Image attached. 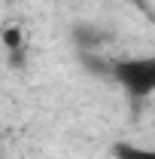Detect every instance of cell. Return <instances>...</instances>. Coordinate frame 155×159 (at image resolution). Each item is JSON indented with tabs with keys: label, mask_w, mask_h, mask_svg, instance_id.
<instances>
[{
	"label": "cell",
	"mask_w": 155,
	"mask_h": 159,
	"mask_svg": "<svg viewBox=\"0 0 155 159\" xmlns=\"http://www.w3.org/2000/svg\"><path fill=\"white\" fill-rule=\"evenodd\" d=\"M110 77L116 80L131 98H149L155 92V55L113 61Z\"/></svg>",
	"instance_id": "obj_1"
},
{
	"label": "cell",
	"mask_w": 155,
	"mask_h": 159,
	"mask_svg": "<svg viewBox=\"0 0 155 159\" xmlns=\"http://www.w3.org/2000/svg\"><path fill=\"white\" fill-rule=\"evenodd\" d=\"M113 159H155L152 147H137V144H128V141H119L113 144Z\"/></svg>",
	"instance_id": "obj_2"
},
{
	"label": "cell",
	"mask_w": 155,
	"mask_h": 159,
	"mask_svg": "<svg viewBox=\"0 0 155 159\" xmlns=\"http://www.w3.org/2000/svg\"><path fill=\"white\" fill-rule=\"evenodd\" d=\"M9 64H12V67H24V49H19V52H9Z\"/></svg>",
	"instance_id": "obj_5"
},
{
	"label": "cell",
	"mask_w": 155,
	"mask_h": 159,
	"mask_svg": "<svg viewBox=\"0 0 155 159\" xmlns=\"http://www.w3.org/2000/svg\"><path fill=\"white\" fill-rule=\"evenodd\" d=\"M0 159H3V156H0Z\"/></svg>",
	"instance_id": "obj_6"
},
{
	"label": "cell",
	"mask_w": 155,
	"mask_h": 159,
	"mask_svg": "<svg viewBox=\"0 0 155 159\" xmlns=\"http://www.w3.org/2000/svg\"><path fill=\"white\" fill-rule=\"evenodd\" d=\"M0 40H3L6 52H19V49H24V34H21L19 25H6V28L0 31Z\"/></svg>",
	"instance_id": "obj_3"
},
{
	"label": "cell",
	"mask_w": 155,
	"mask_h": 159,
	"mask_svg": "<svg viewBox=\"0 0 155 159\" xmlns=\"http://www.w3.org/2000/svg\"><path fill=\"white\" fill-rule=\"evenodd\" d=\"M94 28H76V40L79 43H97L100 40V34H91Z\"/></svg>",
	"instance_id": "obj_4"
}]
</instances>
